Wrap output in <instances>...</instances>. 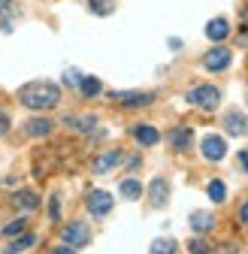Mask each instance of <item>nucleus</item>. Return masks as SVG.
Returning a JSON list of instances; mask_svg holds the SVG:
<instances>
[{
	"mask_svg": "<svg viewBox=\"0 0 248 254\" xmlns=\"http://www.w3.org/2000/svg\"><path fill=\"white\" fill-rule=\"evenodd\" d=\"M6 133H9V115L0 109V136H6Z\"/></svg>",
	"mask_w": 248,
	"mask_h": 254,
	"instance_id": "cd10ccee",
	"label": "nucleus"
},
{
	"mask_svg": "<svg viewBox=\"0 0 248 254\" xmlns=\"http://www.w3.org/2000/svg\"><path fill=\"white\" fill-rule=\"evenodd\" d=\"M200 151H203V157H206V161H221V157L227 154V145H224V139H221V136L209 133V136L200 142Z\"/></svg>",
	"mask_w": 248,
	"mask_h": 254,
	"instance_id": "0eeeda50",
	"label": "nucleus"
},
{
	"mask_svg": "<svg viewBox=\"0 0 248 254\" xmlns=\"http://www.w3.org/2000/svg\"><path fill=\"white\" fill-rule=\"evenodd\" d=\"M21 230H24V218H18V221H12V224H6V227H3V236L12 239V236L21 233Z\"/></svg>",
	"mask_w": 248,
	"mask_h": 254,
	"instance_id": "393cba45",
	"label": "nucleus"
},
{
	"mask_svg": "<svg viewBox=\"0 0 248 254\" xmlns=\"http://www.w3.org/2000/svg\"><path fill=\"white\" fill-rule=\"evenodd\" d=\"M230 61H233V52H230V49L215 46V49H209V52L203 55V67H206L209 73H221V70L230 67Z\"/></svg>",
	"mask_w": 248,
	"mask_h": 254,
	"instance_id": "20e7f679",
	"label": "nucleus"
},
{
	"mask_svg": "<svg viewBox=\"0 0 248 254\" xmlns=\"http://www.w3.org/2000/svg\"><path fill=\"white\" fill-rule=\"evenodd\" d=\"M133 136H136L139 145H158V142H161V133L154 130L151 124H136V127H133Z\"/></svg>",
	"mask_w": 248,
	"mask_h": 254,
	"instance_id": "2eb2a0df",
	"label": "nucleus"
},
{
	"mask_svg": "<svg viewBox=\"0 0 248 254\" xmlns=\"http://www.w3.org/2000/svg\"><path fill=\"white\" fill-rule=\"evenodd\" d=\"M79 91L85 94V97H97V94L103 91V85H100V79L88 76V79H82V82H79Z\"/></svg>",
	"mask_w": 248,
	"mask_h": 254,
	"instance_id": "412c9836",
	"label": "nucleus"
},
{
	"mask_svg": "<svg viewBox=\"0 0 248 254\" xmlns=\"http://www.w3.org/2000/svg\"><path fill=\"white\" fill-rule=\"evenodd\" d=\"M49 221H61V194H52L49 200Z\"/></svg>",
	"mask_w": 248,
	"mask_h": 254,
	"instance_id": "b1692460",
	"label": "nucleus"
},
{
	"mask_svg": "<svg viewBox=\"0 0 248 254\" xmlns=\"http://www.w3.org/2000/svg\"><path fill=\"white\" fill-rule=\"evenodd\" d=\"M121 164V151H103V154H97L94 161H91V170H94L97 176H106V173H112L115 167Z\"/></svg>",
	"mask_w": 248,
	"mask_h": 254,
	"instance_id": "6e6552de",
	"label": "nucleus"
},
{
	"mask_svg": "<svg viewBox=\"0 0 248 254\" xmlns=\"http://www.w3.org/2000/svg\"><path fill=\"white\" fill-rule=\"evenodd\" d=\"M224 130L230 133V136H245L248 133V118L242 115V112H236V109H230L227 115H224Z\"/></svg>",
	"mask_w": 248,
	"mask_h": 254,
	"instance_id": "1a4fd4ad",
	"label": "nucleus"
},
{
	"mask_svg": "<svg viewBox=\"0 0 248 254\" xmlns=\"http://www.w3.org/2000/svg\"><path fill=\"white\" fill-rule=\"evenodd\" d=\"M61 100V88L55 82H27L21 91H18V103L34 109V112H46V109H55Z\"/></svg>",
	"mask_w": 248,
	"mask_h": 254,
	"instance_id": "f257e3e1",
	"label": "nucleus"
},
{
	"mask_svg": "<svg viewBox=\"0 0 248 254\" xmlns=\"http://www.w3.org/2000/svg\"><path fill=\"white\" fill-rule=\"evenodd\" d=\"M88 9L94 12V15H112L115 3H112V0H88Z\"/></svg>",
	"mask_w": 248,
	"mask_h": 254,
	"instance_id": "4be33fe9",
	"label": "nucleus"
},
{
	"mask_svg": "<svg viewBox=\"0 0 248 254\" xmlns=\"http://www.w3.org/2000/svg\"><path fill=\"white\" fill-rule=\"evenodd\" d=\"M148 200H151V206L154 209H161L164 203H167V197H170V185H167V179H151V185H148Z\"/></svg>",
	"mask_w": 248,
	"mask_h": 254,
	"instance_id": "9b49d317",
	"label": "nucleus"
},
{
	"mask_svg": "<svg viewBox=\"0 0 248 254\" xmlns=\"http://www.w3.org/2000/svg\"><path fill=\"white\" fill-rule=\"evenodd\" d=\"M118 194H121L124 200H139V197H142V182H136V179H124V182L118 185Z\"/></svg>",
	"mask_w": 248,
	"mask_h": 254,
	"instance_id": "6ab92c4d",
	"label": "nucleus"
},
{
	"mask_svg": "<svg viewBox=\"0 0 248 254\" xmlns=\"http://www.w3.org/2000/svg\"><path fill=\"white\" fill-rule=\"evenodd\" d=\"M64 124L70 130H79V133H91L97 127V115H67Z\"/></svg>",
	"mask_w": 248,
	"mask_h": 254,
	"instance_id": "f8f14e48",
	"label": "nucleus"
},
{
	"mask_svg": "<svg viewBox=\"0 0 248 254\" xmlns=\"http://www.w3.org/2000/svg\"><path fill=\"white\" fill-rule=\"evenodd\" d=\"M188 251H194V254H203V251H212V248H209V242H203V239H194V242H188Z\"/></svg>",
	"mask_w": 248,
	"mask_h": 254,
	"instance_id": "a878e982",
	"label": "nucleus"
},
{
	"mask_svg": "<svg viewBox=\"0 0 248 254\" xmlns=\"http://www.w3.org/2000/svg\"><path fill=\"white\" fill-rule=\"evenodd\" d=\"M64 82H67V85H79V82H82V76H79L76 70H70V73L64 76Z\"/></svg>",
	"mask_w": 248,
	"mask_h": 254,
	"instance_id": "c85d7f7f",
	"label": "nucleus"
},
{
	"mask_svg": "<svg viewBox=\"0 0 248 254\" xmlns=\"http://www.w3.org/2000/svg\"><path fill=\"white\" fill-rule=\"evenodd\" d=\"M34 245H37V236L34 233H15L12 242L6 245V251L15 254V251H27V248H34Z\"/></svg>",
	"mask_w": 248,
	"mask_h": 254,
	"instance_id": "a211bd4d",
	"label": "nucleus"
},
{
	"mask_svg": "<svg viewBox=\"0 0 248 254\" xmlns=\"http://www.w3.org/2000/svg\"><path fill=\"white\" fill-rule=\"evenodd\" d=\"M52 121L49 118H30L27 124H24V130H27V136H34V139H46L49 133H52Z\"/></svg>",
	"mask_w": 248,
	"mask_h": 254,
	"instance_id": "4468645a",
	"label": "nucleus"
},
{
	"mask_svg": "<svg viewBox=\"0 0 248 254\" xmlns=\"http://www.w3.org/2000/svg\"><path fill=\"white\" fill-rule=\"evenodd\" d=\"M239 164H242V170L248 173V148H245V151H239Z\"/></svg>",
	"mask_w": 248,
	"mask_h": 254,
	"instance_id": "c756f323",
	"label": "nucleus"
},
{
	"mask_svg": "<svg viewBox=\"0 0 248 254\" xmlns=\"http://www.w3.org/2000/svg\"><path fill=\"white\" fill-rule=\"evenodd\" d=\"M109 97L115 103H121V106H127V109H139V106H148L154 100L151 94H145V91H112Z\"/></svg>",
	"mask_w": 248,
	"mask_h": 254,
	"instance_id": "423d86ee",
	"label": "nucleus"
},
{
	"mask_svg": "<svg viewBox=\"0 0 248 254\" xmlns=\"http://www.w3.org/2000/svg\"><path fill=\"white\" fill-rule=\"evenodd\" d=\"M239 218H242V224H248V203H242V209H239Z\"/></svg>",
	"mask_w": 248,
	"mask_h": 254,
	"instance_id": "7c9ffc66",
	"label": "nucleus"
},
{
	"mask_svg": "<svg viewBox=\"0 0 248 254\" xmlns=\"http://www.w3.org/2000/svg\"><path fill=\"white\" fill-rule=\"evenodd\" d=\"M188 103L203 109V112H215L221 106V91L215 88V85H197L188 91Z\"/></svg>",
	"mask_w": 248,
	"mask_h": 254,
	"instance_id": "f03ea898",
	"label": "nucleus"
},
{
	"mask_svg": "<svg viewBox=\"0 0 248 254\" xmlns=\"http://www.w3.org/2000/svg\"><path fill=\"white\" fill-rule=\"evenodd\" d=\"M0 15H3V18H12V15H15V3H9V0H0Z\"/></svg>",
	"mask_w": 248,
	"mask_h": 254,
	"instance_id": "bb28decb",
	"label": "nucleus"
},
{
	"mask_svg": "<svg viewBox=\"0 0 248 254\" xmlns=\"http://www.w3.org/2000/svg\"><path fill=\"white\" fill-rule=\"evenodd\" d=\"M206 194H209L212 203H224V200H227V185H224L221 179H212L209 188H206Z\"/></svg>",
	"mask_w": 248,
	"mask_h": 254,
	"instance_id": "aec40b11",
	"label": "nucleus"
},
{
	"mask_svg": "<svg viewBox=\"0 0 248 254\" xmlns=\"http://www.w3.org/2000/svg\"><path fill=\"white\" fill-rule=\"evenodd\" d=\"M112 206H115V200H112L109 190H91L88 194V212L94 218H106L112 212Z\"/></svg>",
	"mask_w": 248,
	"mask_h": 254,
	"instance_id": "39448f33",
	"label": "nucleus"
},
{
	"mask_svg": "<svg viewBox=\"0 0 248 254\" xmlns=\"http://www.w3.org/2000/svg\"><path fill=\"white\" fill-rule=\"evenodd\" d=\"M167 139H170V145H173L176 151H188L191 142H194V130H191V127H173Z\"/></svg>",
	"mask_w": 248,
	"mask_h": 254,
	"instance_id": "9d476101",
	"label": "nucleus"
},
{
	"mask_svg": "<svg viewBox=\"0 0 248 254\" xmlns=\"http://www.w3.org/2000/svg\"><path fill=\"white\" fill-rule=\"evenodd\" d=\"M61 239H64L70 248H85L91 242V227L85 224V221H73V224H67L64 230H61Z\"/></svg>",
	"mask_w": 248,
	"mask_h": 254,
	"instance_id": "7ed1b4c3",
	"label": "nucleus"
},
{
	"mask_svg": "<svg viewBox=\"0 0 248 254\" xmlns=\"http://www.w3.org/2000/svg\"><path fill=\"white\" fill-rule=\"evenodd\" d=\"M151 251H154V254H173V251H176V242H173V239H154V242H151Z\"/></svg>",
	"mask_w": 248,
	"mask_h": 254,
	"instance_id": "5701e85b",
	"label": "nucleus"
},
{
	"mask_svg": "<svg viewBox=\"0 0 248 254\" xmlns=\"http://www.w3.org/2000/svg\"><path fill=\"white\" fill-rule=\"evenodd\" d=\"M188 221H191V230H194V233H209V230H215V218H212L209 212H194Z\"/></svg>",
	"mask_w": 248,
	"mask_h": 254,
	"instance_id": "f3484780",
	"label": "nucleus"
},
{
	"mask_svg": "<svg viewBox=\"0 0 248 254\" xmlns=\"http://www.w3.org/2000/svg\"><path fill=\"white\" fill-rule=\"evenodd\" d=\"M227 34H230V24H227L224 18H212V21L206 24V37H209L212 43H221Z\"/></svg>",
	"mask_w": 248,
	"mask_h": 254,
	"instance_id": "dca6fc26",
	"label": "nucleus"
},
{
	"mask_svg": "<svg viewBox=\"0 0 248 254\" xmlns=\"http://www.w3.org/2000/svg\"><path fill=\"white\" fill-rule=\"evenodd\" d=\"M12 203H15L18 209H24V212H37V209H40V197L34 194V190H27V188L15 190V194H12Z\"/></svg>",
	"mask_w": 248,
	"mask_h": 254,
	"instance_id": "ddd939ff",
	"label": "nucleus"
}]
</instances>
